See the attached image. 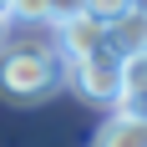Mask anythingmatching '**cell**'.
I'll use <instances>...</instances> for the list:
<instances>
[{"mask_svg": "<svg viewBox=\"0 0 147 147\" xmlns=\"http://www.w3.org/2000/svg\"><path fill=\"white\" fill-rule=\"evenodd\" d=\"M56 30V46H61V56L71 61V56H86V51H96V46H107V26L96 20V15H71V20H61Z\"/></svg>", "mask_w": 147, "mask_h": 147, "instance_id": "cell-3", "label": "cell"}, {"mask_svg": "<svg viewBox=\"0 0 147 147\" xmlns=\"http://www.w3.org/2000/svg\"><path fill=\"white\" fill-rule=\"evenodd\" d=\"M142 112H147V107H142Z\"/></svg>", "mask_w": 147, "mask_h": 147, "instance_id": "cell-13", "label": "cell"}, {"mask_svg": "<svg viewBox=\"0 0 147 147\" xmlns=\"http://www.w3.org/2000/svg\"><path fill=\"white\" fill-rule=\"evenodd\" d=\"M66 81L76 86V96L91 107H112L122 102V56L112 51V46H96V51H86V56H71L66 61Z\"/></svg>", "mask_w": 147, "mask_h": 147, "instance_id": "cell-2", "label": "cell"}, {"mask_svg": "<svg viewBox=\"0 0 147 147\" xmlns=\"http://www.w3.org/2000/svg\"><path fill=\"white\" fill-rule=\"evenodd\" d=\"M0 41H5V10H0Z\"/></svg>", "mask_w": 147, "mask_h": 147, "instance_id": "cell-10", "label": "cell"}, {"mask_svg": "<svg viewBox=\"0 0 147 147\" xmlns=\"http://www.w3.org/2000/svg\"><path fill=\"white\" fill-rule=\"evenodd\" d=\"M66 86V56L56 36H20L0 46V96L10 102H46Z\"/></svg>", "mask_w": 147, "mask_h": 147, "instance_id": "cell-1", "label": "cell"}, {"mask_svg": "<svg viewBox=\"0 0 147 147\" xmlns=\"http://www.w3.org/2000/svg\"><path fill=\"white\" fill-rule=\"evenodd\" d=\"M51 5V26H61V20H71V15L86 10V0H46Z\"/></svg>", "mask_w": 147, "mask_h": 147, "instance_id": "cell-9", "label": "cell"}, {"mask_svg": "<svg viewBox=\"0 0 147 147\" xmlns=\"http://www.w3.org/2000/svg\"><path fill=\"white\" fill-rule=\"evenodd\" d=\"M107 46L117 56H132V51H147V10H127L117 20H107Z\"/></svg>", "mask_w": 147, "mask_h": 147, "instance_id": "cell-5", "label": "cell"}, {"mask_svg": "<svg viewBox=\"0 0 147 147\" xmlns=\"http://www.w3.org/2000/svg\"><path fill=\"white\" fill-rule=\"evenodd\" d=\"M5 20H15V26H51V5L46 0H5Z\"/></svg>", "mask_w": 147, "mask_h": 147, "instance_id": "cell-7", "label": "cell"}, {"mask_svg": "<svg viewBox=\"0 0 147 147\" xmlns=\"http://www.w3.org/2000/svg\"><path fill=\"white\" fill-rule=\"evenodd\" d=\"M132 10H147V0H132Z\"/></svg>", "mask_w": 147, "mask_h": 147, "instance_id": "cell-11", "label": "cell"}, {"mask_svg": "<svg viewBox=\"0 0 147 147\" xmlns=\"http://www.w3.org/2000/svg\"><path fill=\"white\" fill-rule=\"evenodd\" d=\"M0 10H5V0H0Z\"/></svg>", "mask_w": 147, "mask_h": 147, "instance_id": "cell-12", "label": "cell"}, {"mask_svg": "<svg viewBox=\"0 0 147 147\" xmlns=\"http://www.w3.org/2000/svg\"><path fill=\"white\" fill-rule=\"evenodd\" d=\"M91 147H147V112L112 107V117L102 122V132H96Z\"/></svg>", "mask_w": 147, "mask_h": 147, "instance_id": "cell-4", "label": "cell"}, {"mask_svg": "<svg viewBox=\"0 0 147 147\" xmlns=\"http://www.w3.org/2000/svg\"><path fill=\"white\" fill-rule=\"evenodd\" d=\"M127 112H142L147 107V51H132V56H122V102Z\"/></svg>", "mask_w": 147, "mask_h": 147, "instance_id": "cell-6", "label": "cell"}, {"mask_svg": "<svg viewBox=\"0 0 147 147\" xmlns=\"http://www.w3.org/2000/svg\"><path fill=\"white\" fill-rule=\"evenodd\" d=\"M127 5H132V0H86V15H96V20L107 26V20H117Z\"/></svg>", "mask_w": 147, "mask_h": 147, "instance_id": "cell-8", "label": "cell"}]
</instances>
